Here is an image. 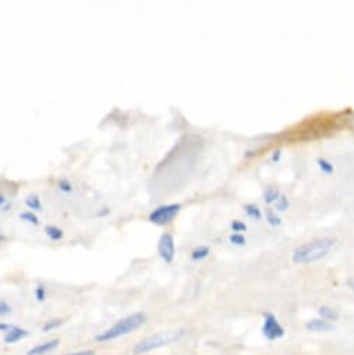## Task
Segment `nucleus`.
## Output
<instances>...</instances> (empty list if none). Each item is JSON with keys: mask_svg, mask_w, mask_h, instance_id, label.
<instances>
[{"mask_svg": "<svg viewBox=\"0 0 354 355\" xmlns=\"http://www.w3.org/2000/svg\"><path fill=\"white\" fill-rule=\"evenodd\" d=\"M183 336V330H165V332L155 333V334H151L148 337L143 338L140 343L136 344V347H134L132 351H134L136 355L148 354L151 351H155V349H159L162 347H166V345L177 343Z\"/></svg>", "mask_w": 354, "mask_h": 355, "instance_id": "nucleus-3", "label": "nucleus"}, {"mask_svg": "<svg viewBox=\"0 0 354 355\" xmlns=\"http://www.w3.org/2000/svg\"><path fill=\"white\" fill-rule=\"evenodd\" d=\"M333 245H335V238L332 237H322V238L308 241L294 249L293 262L296 265L314 264L326 257Z\"/></svg>", "mask_w": 354, "mask_h": 355, "instance_id": "nucleus-1", "label": "nucleus"}, {"mask_svg": "<svg viewBox=\"0 0 354 355\" xmlns=\"http://www.w3.org/2000/svg\"><path fill=\"white\" fill-rule=\"evenodd\" d=\"M279 196H280V192H279V189L276 188V187H268L267 188V191H265V194H263V199H265V202L267 204H274V202H276V200L279 199Z\"/></svg>", "mask_w": 354, "mask_h": 355, "instance_id": "nucleus-17", "label": "nucleus"}, {"mask_svg": "<svg viewBox=\"0 0 354 355\" xmlns=\"http://www.w3.org/2000/svg\"><path fill=\"white\" fill-rule=\"evenodd\" d=\"M34 297L38 302H43L48 298V288L45 284H36L34 288Z\"/></svg>", "mask_w": 354, "mask_h": 355, "instance_id": "nucleus-18", "label": "nucleus"}, {"mask_svg": "<svg viewBox=\"0 0 354 355\" xmlns=\"http://www.w3.org/2000/svg\"><path fill=\"white\" fill-rule=\"evenodd\" d=\"M60 344V340L59 338H55V340H49V341H45V343H40L38 345H35L32 348H29L27 351V355H45L49 354L52 351L59 347Z\"/></svg>", "mask_w": 354, "mask_h": 355, "instance_id": "nucleus-7", "label": "nucleus"}, {"mask_svg": "<svg viewBox=\"0 0 354 355\" xmlns=\"http://www.w3.org/2000/svg\"><path fill=\"white\" fill-rule=\"evenodd\" d=\"M289 209V199L286 195H280L279 199L276 200V212H285Z\"/></svg>", "mask_w": 354, "mask_h": 355, "instance_id": "nucleus-21", "label": "nucleus"}, {"mask_svg": "<svg viewBox=\"0 0 354 355\" xmlns=\"http://www.w3.org/2000/svg\"><path fill=\"white\" fill-rule=\"evenodd\" d=\"M145 322H147V315L143 312H136V314L121 318L120 321L116 322L113 326H110L106 330L99 333L95 337V340L99 343H108V341H112V340L130 334L134 330L140 329Z\"/></svg>", "mask_w": 354, "mask_h": 355, "instance_id": "nucleus-2", "label": "nucleus"}, {"mask_svg": "<svg viewBox=\"0 0 354 355\" xmlns=\"http://www.w3.org/2000/svg\"><path fill=\"white\" fill-rule=\"evenodd\" d=\"M317 163H318V167H320V170L322 173H325V174H332V173L335 172V167H333V165H332L331 162L326 161V159H318L317 161Z\"/></svg>", "mask_w": 354, "mask_h": 355, "instance_id": "nucleus-20", "label": "nucleus"}, {"mask_svg": "<svg viewBox=\"0 0 354 355\" xmlns=\"http://www.w3.org/2000/svg\"><path fill=\"white\" fill-rule=\"evenodd\" d=\"M12 305L7 302L6 299H0V316L5 318L12 314Z\"/></svg>", "mask_w": 354, "mask_h": 355, "instance_id": "nucleus-22", "label": "nucleus"}, {"mask_svg": "<svg viewBox=\"0 0 354 355\" xmlns=\"http://www.w3.org/2000/svg\"><path fill=\"white\" fill-rule=\"evenodd\" d=\"M56 189L63 195H73L75 192V184L66 176H62L56 180Z\"/></svg>", "mask_w": 354, "mask_h": 355, "instance_id": "nucleus-12", "label": "nucleus"}, {"mask_svg": "<svg viewBox=\"0 0 354 355\" xmlns=\"http://www.w3.org/2000/svg\"><path fill=\"white\" fill-rule=\"evenodd\" d=\"M95 352L92 349H85V351H78V352H71V354L67 355H94Z\"/></svg>", "mask_w": 354, "mask_h": 355, "instance_id": "nucleus-28", "label": "nucleus"}, {"mask_svg": "<svg viewBox=\"0 0 354 355\" xmlns=\"http://www.w3.org/2000/svg\"><path fill=\"white\" fill-rule=\"evenodd\" d=\"M18 219H20L23 223H27L29 224V226H34V227H38V226L42 224L40 218L38 216V213L32 212V211H29V209H24V211H21V212L18 213Z\"/></svg>", "mask_w": 354, "mask_h": 355, "instance_id": "nucleus-13", "label": "nucleus"}, {"mask_svg": "<svg viewBox=\"0 0 354 355\" xmlns=\"http://www.w3.org/2000/svg\"><path fill=\"white\" fill-rule=\"evenodd\" d=\"M28 334H29L28 330L21 329V327H18V326H13L9 332L5 333V343L6 344L17 343V341H20V340H23V338L27 337Z\"/></svg>", "mask_w": 354, "mask_h": 355, "instance_id": "nucleus-11", "label": "nucleus"}, {"mask_svg": "<svg viewBox=\"0 0 354 355\" xmlns=\"http://www.w3.org/2000/svg\"><path fill=\"white\" fill-rule=\"evenodd\" d=\"M24 205L27 207V209L32 211L35 213L43 212V202L40 199V196L38 194H28L24 196Z\"/></svg>", "mask_w": 354, "mask_h": 355, "instance_id": "nucleus-10", "label": "nucleus"}, {"mask_svg": "<svg viewBox=\"0 0 354 355\" xmlns=\"http://www.w3.org/2000/svg\"><path fill=\"white\" fill-rule=\"evenodd\" d=\"M9 207H12L9 195L5 194L3 191H0V209H2V211H7V208Z\"/></svg>", "mask_w": 354, "mask_h": 355, "instance_id": "nucleus-26", "label": "nucleus"}, {"mask_svg": "<svg viewBox=\"0 0 354 355\" xmlns=\"http://www.w3.org/2000/svg\"><path fill=\"white\" fill-rule=\"evenodd\" d=\"M158 253L166 264H171L176 257V245H174V237L169 231L162 233L158 240Z\"/></svg>", "mask_w": 354, "mask_h": 355, "instance_id": "nucleus-5", "label": "nucleus"}, {"mask_svg": "<svg viewBox=\"0 0 354 355\" xmlns=\"http://www.w3.org/2000/svg\"><path fill=\"white\" fill-rule=\"evenodd\" d=\"M244 212H246L248 218L255 219V220L262 219V212H261L259 207H257L255 204H247V205H244Z\"/></svg>", "mask_w": 354, "mask_h": 355, "instance_id": "nucleus-16", "label": "nucleus"}, {"mask_svg": "<svg viewBox=\"0 0 354 355\" xmlns=\"http://www.w3.org/2000/svg\"><path fill=\"white\" fill-rule=\"evenodd\" d=\"M262 334L263 337L268 338L271 341L282 338L285 336V329L282 327L279 321L276 319V316L271 312H267L263 315V323H262Z\"/></svg>", "mask_w": 354, "mask_h": 355, "instance_id": "nucleus-6", "label": "nucleus"}, {"mask_svg": "<svg viewBox=\"0 0 354 355\" xmlns=\"http://www.w3.org/2000/svg\"><path fill=\"white\" fill-rule=\"evenodd\" d=\"M347 286L350 287V288H351V290L354 291V279H350V280L347 281Z\"/></svg>", "mask_w": 354, "mask_h": 355, "instance_id": "nucleus-31", "label": "nucleus"}, {"mask_svg": "<svg viewBox=\"0 0 354 355\" xmlns=\"http://www.w3.org/2000/svg\"><path fill=\"white\" fill-rule=\"evenodd\" d=\"M318 314H320L321 319H324L326 322H335L339 319V312L335 308L326 307V305L321 307L320 310H318Z\"/></svg>", "mask_w": 354, "mask_h": 355, "instance_id": "nucleus-15", "label": "nucleus"}, {"mask_svg": "<svg viewBox=\"0 0 354 355\" xmlns=\"http://www.w3.org/2000/svg\"><path fill=\"white\" fill-rule=\"evenodd\" d=\"M43 234L52 242H60V241H63L66 231L60 226H57V224L49 223L43 226Z\"/></svg>", "mask_w": 354, "mask_h": 355, "instance_id": "nucleus-8", "label": "nucleus"}, {"mask_svg": "<svg viewBox=\"0 0 354 355\" xmlns=\"http://www.w3.org/2000/svg\"><path fill=\"white\" fill-rule=\"evenodd\" d=\"M229 241L234 245H244L246 244V237L243 234H239V233H233L229 237Z\"/></svg>", "mask_w": 354, "mask_h": 355, "instance_id": "nucleus-25", "label": "nucleus"}, {"mask_svg": "<svg viewBox=\"0 0 354 355\" xmlns=\"http://www.w3.org/2000/svg\"><path fill=\"white\" fill-rule=\"evenodd\" d=\"M280 158V150H278V152H275V155H274V158H272V161L274 162H276L278 159Z\"/></svg>", "mask_w": 354, "mask_h": 355, "instance_id": "nucleus-30", "label": "nucleus"}, {"mask_svg": "<svg viewBox=\"0 0 354 355\" xmlns=\"http://www.w3.org/2000/svg\"><path fill=\"white\" fill-rule=\"evenodd\" d=\"M230 227H232V230H233L234 233L241 234L243 231H246L247 230V224L244 223V222H241V220H233V222L230 223Z\"/></svg>", "mask_w": 354, "mask_h": 355, "instance_id": "nucleus-24", "label": "nucleus"}, {"mask_svg": "<svg viewBox=\"0 0 354 355\" xmlns=\"http://www.w3.org/2000/svg\"><path fill=\"white\" fill-rule=\"evenodd\" d=\"M305 329L308 332L314 333H321V332H332L333 330V325L331 322H326L324 319H311L309 322H307Z\"/></svg>", "mask_w": 354, "mask_h": 355, "instance_id": "nucleus-9", "label": "nucleus"}, {"mask_svg": "<svg viewBox=\"0 0 354 355\" xmlns=\"http://www.w3.org/2000/svg\"><path fill=\"white\" fill-rule=\"evenodd\" d=\"M6 241H7V235L5 234L3 231H0V245H2V244H5Z\"/></svg>", "mask_w": 354, "mask_h": 355, "instance_id": "nucleus-29", "label": "nucleus"}, {"mask_svg": "<svg viewBox=\"0 0 354 355\" xmlns=\"http://www.w3.org/2000/svg\"><path fill=\"white\" fill-rule=\"evenodd\" d=\"M267 220H268V223L271 224V226H279L280 223H282V220H280V218L278 216V213L274 212V211H268L267 212Z\"/></svg>", "mask_w": 354, "mask_h": 355, "instance_id": "nucleus-23", "label": "nucleus"}, {"mask_svg": "<svg viewBox=\"0 0 354 355\" xmlns=\"http://www.w3.org/2000/svg\"><path fill=\"white\" fill-rule=\"evenodd\" d=\"M13 327V325H10V323H6V322H0V332H9L10 329Z\"/></svg>", "mask_w": 354, "mask_h": 355, "instance_id": "nucleus-27", "label": "nucleus"}, {"mask_svg": "<svg viewBox=\"0 0 354 355\" xmlns=\"http://www.w3.org/2000/svg\"><path fill=\"white\" fill-rule=\"evenodd\" d=\"M209 253H211V248H209V246L198 245V246H195L194 249L191 251L190 258H191V261H194V262H200V261H204L205 258H208V257H209Z\"/></svg>", "mask_w": 354, "mask_h": 355, "instance_id": "nucleus-14", "label": "nucleus"}, {"mask_svg": "<svg viewBox=\"0 0 354 355\" xmlns=\"http://www.w3.org/2000/svg\"><path fill=\"white\" fill-rule=\"evenodd\" d=\"M63 325V319H51V321H46V323L42 326V332L48 333L55 330L57 327H60Z\"/></svg>", "mask_w": 354, "mask_h": 355, "instance_id": "nucleus-19", "label": "nucleus"}, {"mask_svg": "<svg viewBox=\"0 0 354 355\" xmlns=\"http://www.w3.org/2000/svg\"><path fill=\"white\" fill-rule=\"evenodd\" d=\"M182 208H183L182 204H179V202L160 205L149 212L148 222L155 226H167L177 218L179 213L182 212Z\"/></svg>", "mask_w": 354, "mask_h": 355, "instance_id": "nucleus-4", "label": "nucleus"}]
</instances>
